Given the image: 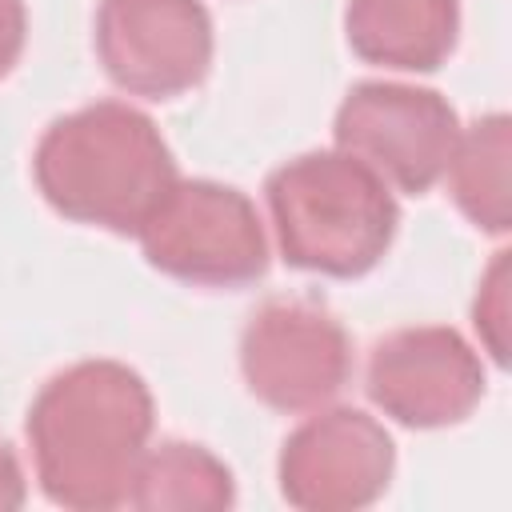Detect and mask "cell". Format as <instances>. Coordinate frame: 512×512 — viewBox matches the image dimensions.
Instances as JSON below:
<instances>
[{"label": "cell", "instance_id": "cell-11", "mask_svg": "<svg viewBox=\"0 0 512 512\" xmlns=\"http://www.w3.org/2000/svg\"><path fill=\"white\" fill-rule=\"evenodd\" d=\"M20 44H24V4L0 0V76L12 68Z\"/></svg>", "mask_w": 512, "mask_h": 512}, {"label": "cell", "instance_id": "cell-5", "mask_svg": "<svg viewBox=\"0 0 512 512\" xmlns=\"http://www.w3.org/2000/svg\"><path fill=\"white\" fill-rule=\"evenodd\" d=\"M96 48L120 88L164 100L208 72L212 24L196 0H104Z\"/></svg>", "mask_w": 512, "mask_h": 512}, {"label": "cell", "instance_id": "cell-1", "mask_svg": "<svg viewBox=\"0 0 512 512\" xmlns=\"http://www.w3.org/2000/svg\"><path fill=\"white\" fill-rule=\"evenodd\" d=\"M152 400L120 364H80L56 376L28 420L44 492L72 508H112L128 500Z\"/></svg>", "mask_w": 512, "mask_h": 512}, {"label": "cell", "instance_id": "cell-7", "mask_svg": "<svg viewBox=\"0 0 512 512\" xmlns=\"http://www.w3.org/2000/svg\"><path fill=\"white\" fill-rule=\"evenodd\" d=\"M244 372L272 408H308L340 392L348 380V340L312 304L272 300L244 332Z\"/></svg>", "mask_w": 512, "mask_h": 512}, {"label": "cell", "instance_id": "cell-6", "mask_svg": "<svg viewBox=\"0 0 512 512\" xmlns=\"http://www.w3.org/2000/svg\"><path fill=\"white\" fill-rule=\"evenodd\" d=\"M336 140L404 192H424L452 164L456 116L436 92L360 84L336 116Z\"/></svg>", "mask_w": 512, "mask_h": 512}, {"label": "cell", "instance_id": "cell-2", "mask_svg": "<svg viewBox=\"0 0 512 512\" xmlns=\"http://www.w3.org/2000/svg\"><path fill=\"white\" fill-rule=\"evenodd\" d=\"M36 180L64 216L140 232L172 192L176 164L148 116L108 100L44 132Z\"/></svg>", "mask_w": 512, "mask_h": 512}, {"label": "cell", "instance_id": "cell-4", "mask_svg": "<svg viewBox=\"0 0 512 512\" xmlns=\"http://www.w3.org/2000/svg\"><path fill=\"white\" fill-rule=\"evenodd\" d=\"M140 240L156 268L196 284H248L268 268L252 204L208 180L172 184Z\"/></svg>", "mask_w": 512, "mask_h": 512}, {"label": "cell", "instance_id": "cell-12", "mask_svg": "<svg viewBox=\"0 0 512 512\" xmlns=\"http://www.w3.org/2000/svg\"><path fill=\"white\" fill-rule=\"evenodd\" d=\"M24 500V488H20V468L12 460V452L0 444V508L4 504H20Z\"/></svg>", "mask_w": 512, "mask_h": 512}, {"label": "cell", "instance_id": "cell-9", "mask_svg": "<svg viewBox=\"0 0 512 512\" xmlns=\"http://www.w3.org/2000/svg\"><path fill=\"white\" fill-rule=\"evenodd\" d=\"M392 444L364 412H332L300 428L284 448V496L304 508L364 504L388 484Z\"/></svg>", "mask_w": 512, "mask_h": 512}, {"label": "cell", "instance_id": "cell-10", "mask_svg": "<svg viewBox=\"0 0 512 512\" xmlns=\"http://www.w3.org/2000/svg\"><path fill=\"white\" fill-rule=\"evenodd\" d=\"M456 36V0H352L348 40L364 60L436 68Z\"/></svg>", "mask_w": 512, "mask_h": 512}, {"label": "cell", "instance_id": "cell-3", "mask_svg": "<svg viewBox=\"0 0 512 512\" xmlns=\"http://www.w3.org/2000/svg\"><path fill=\"white\" fill-rule=\"evenodd\" d=\"M268 204L288 264L332 276L368 272L400 220L396 200L368 164L328 152L276 168L268 176Z\"/></svg>", "mask_w": 512, "mask_h": 512}, {"label": "cell", "instance_id": "cell-8", "mask_svg": "<svg viewBox=\"0 0 512 512\" xmlns=\"http://www.w3.org/2000/svg\"><path fill=\"white\" fill-rule=\"evenodd\" d=\"M480 368L456 332L420 328L376 344L368 392L396 420L432 428L460 420L480 396Z\"/></svg>", "mask_w": 512, "mask_h": 512}]
</instances>
